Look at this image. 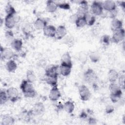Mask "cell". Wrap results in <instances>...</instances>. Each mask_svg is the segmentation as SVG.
Returning <instances> with one entry per match:
<instances>
[{
    "mask_svg": "<svg viewBox=\"0 0 125 125\" xmlns=\"http://www.w3.org/2000/svg\"><path fill=\"white\" fill-rule=\"evenodd\" d=\"M109 90L110 93H117L122 92V89L119 85L115 83H110L109 85Z\"/></svg>",
    "mask_w": 125,
    "mask_h": 125,
    "instance_id": "obj_29",
    "label": "cell"
},
{
    "mask_svg": "<svg viewBox=\"0 0 125 125\" xmlns=\"http://www.w3.org/2000/svg\"><path fill=\"white\" fill-rule=\"evenodd\" d=\"M122 95V92L117 93H110V98L111 101L113 103H117L121 98Z\"/></svg>",
    "mask_w": 125,
    "mask_h": 125,
    "instance_id": "obj_36",
    "label": "cell"
},
{
    "mask_svg": "<svg viewBox=\"0 0 125 125\" xmlns=\"http://www.w3.org/2000/svg\"><path fill=\"white\" fill-rule=\"evenodd\" d=\"M34 115H40L44 113L45 111V107L44 104L41 103L39 102L36 103L31 110Z\"/></svg>",
    "mask_w": 125,
    "mask_h": 125,
    "instance_id": "obj_12",
    "label": "cell"
},
{
    "mask_svg": "<svg viewBox=\"0 0 125 125\" xmlns=\"http://www.w3.org/2000/svg\"><path fill=\"white\" fill-rule=\"evenodd\" d=\"M46 25H47V21L40 18H37L34 22V27L38 30H43Z\"/></svg>",
    "mask_w": 125,
    "mask_h": 125,
    "instance_id": "obj_18",
    "label": "cell"
},
{
    "mask_svg": "<svg viewBox=\"0 0 125 125\" xmlns=\"http://www.w3.org/2000/svg\"><path fill=\"white\" fill-rule=\"evenodd\" d=\"M60 74L59 66L58 65H52L47 67L45 71V76L58 77Z\"/></svg>",
    "mask_w": 125,
    "mask_h": 125,
    "instance_id": "obj_10",
    "label": "cell"
},
{
    "mask_svg": "<svg viewBox=\"0 0 125 125\" xmlns=\"http://www.w3.org/2000/svg\"><path fill=\"white\" fill-rule=\"evenodd\" d=\"M114 108L111 105H108L105 108V112L107 114H110L114 111Z\"/></svg>",
    "mask_w": 125,
    "mask_h": 125,
    "instance_id": "obj_44",
    "label": "cell"
},
{
    "mask_svg": "<svg viewBox=\"0 0 125 125\" xmlns=\"http://www.w3.org/2000/svg\"><path fill=\"white\" fill-rule=\"evenodd\" d=\"M56 28L52 25H47L43 29V34L47 37L53 38L55 36Z\"/></svg>",
    "mask_w": 125,
    "mask_h": 125,
    "instance_id": "obj_13",
    "label": "cell"
},
{
    "mask_svg": "<svg viewBox=\"0 0 125 125\" xmlns=\"http://www.w3.org/2000/svg\"><path fill=\"white\" fill-rule=\"evenodd\" d=\"M20 88L23 93L24 97L32 98L36 95V92L32 84L26 80L22 81L20 84Z\"/></svg>",
    "mask_w": 125,
    "mask_h": 125,
    "instance_id": "obj_1",
    "label": "cell"
},
{
    "mask_svg": "<svg viewBox=\"0 0 125 125\" xmlns=\"http://www.w3.org/2000/svg\"><path fill=\"white\" fill-rule=\"evenodd\" d=\"M66 34L67 30L65 27L63 25H60L56 28L55 37L57 40H61L66 35Z\"/></svg>",
    "mask_w": 125,
    "mask_h": 125,
    "instance_id": "obj_14",
    "label": "cell"
},
{
    "mask_svg": "<svg viewBox=\"0 0 125 125\" xmlns=\"http://www.w3.org/2000/svg\"><path fill=\"white\" fill-rule=\"evenodd\" d=\"M88 122L90 125H95L97 124V120L93 117H89L88 119Z\"/></svg>",
    "mask_w": 125,
    "mask_h": 125,
    "instance_id": "obj_46",
    "label": "cell"
},
{
    "mask_svg": "<svg viewBox=\"0 0 125 125\" xmlns=\"http://www.w3.org/2000/svg\"><path fill=\"white\" fill-rule=\"evenodd\" d=\"M5 67L8 72H14L17 68V64L14 60L11 59L6 62Z\"/></svg>",
    "mask_w": 125,
    "mask_h": 125,
    "instance_id": "obj_23",
    "label": "cell"
},
{
    "mask_svg": "<svg viewBox=\"0 0 125 125\" xmlns=\"http://www.w3.org/2000/svg\"><path fill=\"white\" fill-rule=\"evenodd\" d=\"M84 17L86 21V25L92 26L95 23L96 19L94 15H93L92 14H90L88 12L84 16Z\"/></svg>",
    "mask_w": 125,
    "mask_h": 125,
    "instance_id": "obj_27",
    "label": "cell"
},
{
    "mask_svg": "<svg viewBox=\"0 0 125 125\" xmlns=\"http://www.w3.org/2000/svg\"><path fill=\"white\" fill-rule=\"evenodd\" d=\"M102 43H103L104 45H108L110 42V38L108 35H104L102 37L101 39Z\"/></svg>",
    "mask_w": 125,
    "mask_h": 125,
    "instance_id": "obj_39",
    "label": "cell"
},
{
    "mask_svg": "<svg viewBox=\"0 0 125 125\" xmlns=\"http://www.w3.org/2000/svg\"><path fill=\"white\" fill-rule=\"evenodd\" d=\"M11 46L15 51H21L22 47V42L19 39H13L11 42Z\"/></svg>",
    "mask_w": 125,
    "mask_h": 125,
    "instance_id": "obj_22",
    "label": "cell"
},
{
    "mask_svg": "<svg viewBox=\"0 0 125 125\" xmlns=\"http://www.w3.org/2000/svg\"><path fill=\"white\" fill-rule=\"evenodd\" d=\"M5 12L6 15H12L16 14V11L14 7L9 3H8L5 7Z\"/></svg>",
    "mask_w": 125,
    "mask_h": 125,
    "instance_id": "obj_30",
    "label": "cell"
},
{
    "mask_svg": "<svg viewBox=\"0 0 125 125\" xmlns=\"http://www.w3.org/2000/svg\"><path fill=\"white\" fill-rule=\"evenodd\" d=\"M79 93L80 99L83 101H86L89 100L90 97V91L88 88L85 85H81L79 87Z\"/></svg>",
    "mask_w": 125,
    "mask_h": 125,
    "instance_id": "obj_5",
    "label": "cell"
},
{
    "mask_svg": "<svg viewBox=\"0 0 125 125\" xmlns=\"http://www.w3.org/2000/svg\"><path fill=\"white\" fill-rule=\"evenodd\" d=\"M119 5L124 10L125 8V1H118Z\"/></svg>",
    "mask_w": 125,
    "mask_h": 125,
    "instance_id": "obj_48",
    "label": "cell"
},
{
    "mask_svg": "<svg viewBox=\"0 0 125 125\" xmlns=\"http://www.w3.org/2000/svg\"><path fill=\"white\" fill-rule=\"evenodd\" d=\"M32 115H34L32 112L31 110H30L29 111H23L22 113H21L20 118L24 122H28L30 121Z\"/></svg>",
    "mask_w": 125,
    "mask_h": 125,
    "instance_id": "obj_28",
    "label": "cell"
},
{
    "mask_svg": "<svg viewBox=\"0 0 125 125\" xmlns=\"http://www.w3.org/2000/svg\"><path fill=\"white\" fill-rule=\"evenodd\" d=\"M72 67L71 57L68 52L64 53L61 57V64Z\"/></svg>",
    "mask_w": 125,
    "mask_h": 125,
    "instance_id": "obj_17",
    "label": "cell"
},
{
    "mask_svg": "<svg viewBox=\"0 0 125 125\" xmlns=\"http://www.w3.org/2000/svg\"><path fill=\"white\" fill-rule=\"evenodd\" d=\"M5 36L6 39L9 40H12L13 41L12 39L14 37V34L11 30H7L6 32H5Z\"/></svg>",
    "mask_w": 125,
    "mask_h": 125,
    "instance_id": "obj_41",
    "label": "cell"
},
{
    "mask_svg": "<svg viewBox=\"0 0 125 125\" xmlns=\"http://www.w3.org/2000/svg\"><path fill=\"white\" fill-rule=\"evenodd\" d=\"M33 30V28L32 25L29 23H27L22 27V32L25 36H29L31 34Z\"/></svg>",
    "mask_w": 125,
    "mask_h": 125,
    "instance_id": "obj_31",
    "label": "cell"
},
{
    "mask_svg": "<svg viewBox=\"0 0 125 125\" xmlns=\"http://www.w3.org/2000/svg\"><path fill=\"white\" fill-rule=\"evenodd\" d=\"M125 75L124 74L119 76L118 78V85L120 87L122 90L125 89Z\"/></svg>",
    "mask_w": 125,
    "mask_h": 125,
    "instance_id": "obj_37",
    "label": "cell"
},
{
    "mask_svg": "<svg viewBox=\"0 0 125 125\" xmlns=\"http://www.w3.org/2000/svg\"><path fill=\"white\" fill-rule=\"evenodd\" d=\"M44 81L48 84L54 86L57 85L58 82V77H54V76H45L44 79Z\"/></svg>",
    "mask_w": 125,
    "mask_h": 125,
    "instance_id": "obj_26",
    "label": "cell"
},
{
    "mask_svg": "<svg viewBox=\"0 0 125 125\" xmlns=\"http://www.w3.org/2000/svg\"><path fill=\"white\" fill-rule=\"evenodd\" d=\"M61 96V94L57 85L52 86L49 94V98L52 101H58Z\"/></svg>",
    "mask_w": 125,
    "mask_h": 125,
    "instance_id": "obj_11",
    "label": "cell"
},
{
    "mask_svg": "<svg viewBox=\"0 0 125 125\" xmlns=\"http://www.w3.org/2000/svg\"><path fill=\"white\" fill-rule=\"evenodd\" d=\"M26 80L30 83H33L36 80V76L32 70H29L26 73Z\"/></svg>",
    "mask_w": 125,
    "mask_h": 125,
    "instance_id": "obj_32",
    "label": "cell"
},
{
    "mask_svg": "<svg viewBox=\"0 0 125 125\" xmlns=\"http://www.w3.org/2000/svg\"><path fill=\"white\" fill-rule=\"evenodd\" d=\"M71 68L72 67L71 66L61 64V65L59 66L60 74L63 76H67L70 74L71 72Z\"/></svg>",
    "mask_w": 125,
    "mask_h": 125,
    "instance_id": "obj_24",
    "label": "cell"
},
{
    "mask_svg": "<svg viewBox=\"0 0 125 125\" xmlns=\"http://www.w3.org/2000/svg\"><path fill=\"white\" fill-rule=\"evenodd\" d=\"M15 123V119L9 114H4L1 119L2 125H12Z\"/></svg>",
    "mask_w": 125,
    "mask_h": 125,
    "instance_id": "obj_20",
    "label": "cell"
},
{
    "mask_svg": "<svg viewBox=\"0 0 125 125\" xmlns=\"http://www.w3.org/2000/svg\"><path fill=\"white\" fill-rule=\"evenodd\" d=\"M103 9L107 12H109L116 9V4L113 0H105L102 3Z\"/></svg>",
    "mask_w": 125,
    "mask_h": 125,
    "instance_id": "obj_15",
    "label": "cell"
},
{
    "mask_svg": "<svg viewBox=\"0 0 125 125\" xmlns=\"http://www.w3.org/2000/svg\"><path fill=\"white\" fill-rule=\"evenodd\" d=\"M63 109L68 113H72L75 109L74 104L70 101H68L63 104Z\"/></svg>",
    "mask_w": 125,
    "mask_h": 125,
    "instance_id": "obj_25",
    "label": "cell"
},
{
    "mask_svg": "<svg viewBox=\"0 0 125 125\" xmlns=\"http://www.w3.org/2000/svg\"><path fill=\"white\" fill-rule=\"evenodd\" d=\"M125 30L124 28H122L119 30L113 32L111 38L112 41L116 43H119L124 40L125 38Z\"/></svg>",
    "mask_w": 125,
    "mask_h": 125,
    "instance_id": "obj_9",
    "label": "cell"
},
{
    "mask_svg": "<svg viewBox=\"0 0 125 125\" xmlns=\"http://www.w3.org/2000/svg\"><path fill=\"white\" fill-rule=\"evenodd\" d=\"M78 17H79L78 16V15H77L76 13L72 14L69 17V21L70 22H71L72 23H75V22H76V21Z\"/></svg>",
    "mask_w": 125,
    "mask_h": 125,
    "instance_id": "obj_43",
    "label": "cell"
},
{
    "mask_svg": "<svg viewBox=\"0 0 125 125\" xmlns=\"http://www.w3.org/2000/svg\"><path fill=\"white\" fill-rule=\"evenodd\" d=\"M98 77L95 71L91 69H88L84 73V79L88 83H94L97 79Z\"/></svg>",
    "mask_w": 125,
    "mask_h": 125,
    "instance_id": "obj_7",
    "label": "cell"
},
{
    "mask_svg": "<svg viewBox=\"0 0 125 125\" xmlns=\"http://www.w3.org/2000/svg\"><path fill=\"white\" fill-rule=\"evenodd\" d=\"M76 25L77 27L82 28L86 25V22L84 16L79 17L75 22Z\"/></svg>",
    "mask_w": 125,
    "mask_h": 125,
    "instance_id": "obj_33",
    "label": "cell"
},
{
    "mask_svg": "<svg viewBox=\"0 0 125 125\" xmlns=\"http://www.w3.org/2000/svg\"><path fill=\"white\" fill-rule=\"evenodd\" d=\"M2 21H3V20L1 18V19H0V25H1V26L2 25V23H3Z\"/></svg>",
    "mask_w": 125,
    "mask_h": 125,
    "instance_id": "obj_49",
    "label": "cell"
},
{
    "mask_svg": "<svg viewBox=\"0 0 125 125\" xmlns=\"http://www.w3.org/2000/svg\"><path fill=\"white\" fill-rule=\"evenodd\" d=\"M123 28V22L122 21L115 18L111 22V29L114 32Z\"/></svg>",
    "mask_w": 125,
    "mask_h": 125,
    "instance_id": "obj_16",
    "label": "cell"
},
{
    "mask_svg": "<svg viewBox=\"0 0 125 125\" xmlns=\"http://www.w3.org/2000/svg\"><path fill=\"white\" fill-rule=\"evenodd\" d=\"M119 74L115 69H110L108 73V79L110 83H115L119 77Z\"/></svg>",
    "mask_w": 125,
    "mask_h": 125,
    "instance_id": "obj_21",
    "label": "cell"
},
{
    "mask_svg": "<svg viewBox=\"0 0 125 125\" xmlns=\"http://www.w3.org/2000/svg\"><path fill=\"white\" fill-rule=\"evenodd\" d=\"M9 100L6 91L0 90V104L1 105L4 104Z\"/></svg>",
    "mask_w": 125,
    "mask_h": 125,
    "instance_id": "obj_34",
    "label": "cell"
},
{
    "mask_svg": "<svg viewBox=\"0 0 125 125\" xmlns=\"http://www.w3.org/2000/svg\"><path fill=\"white\" fill-rule=\"evenodd\" d=\"M58 7L61 9L64 10H69L70 8V5L67 2H61L57 3Z\"/></svg>",
    "mask_w": 125,
    "mask_h": 125,
    "instance_id": "obj_38",
    "label": "cell"
},
{
    "mask_svg": "<svg viewBox=\"0 0 125 125\" xmlns=\"http://www.w3.org/2000/svg\"><path fill=\"white\" fill-rule=\"evenodd\" d=\"M64 43H66V44H67V45H69V46H71L73 45L74 44V40L71 37H68L67 38H66V39L65 40V42Z\"/></svg>",
    "mask_w": 125,
    "mask_h": 125,
    "instance_id": "obj_42",
    "label": "cell"
},
{
    "mask_svg": "<svg viewBox=\"0 0 125 125\" xmlns=\"http://www.w3.org/2000/svg\"><path fill=\"white\" fill-rule=\"evenodd\" d=\"M15 56V54L13 50L10 48L3 47L0 48V57L3 60H11Z\"/></svg>",
    "mask_w": 125,
    "mask_h": 125,
    "instance_id": "obj_4",
    "label": "cell"
},
{
    "mask_svg": "<svg viewBox=\"0 0 125 125\" xmlns=\"http://www.w3.org/2000/svg\"><path fill=\"white\" fill-rule=\"evenodd\" d=\"M103 10L102 3L100 2L94 1L91 5V11L93 15H102L103 13Z\"/></svg>",
    "mask_w": 125,
    "mask_h": 125,
    "instance_id": "obj_6",
    "label": "cell"
},
{
    "mask_svg": "<svg viewBox=\"0 0 125 125\" xmlns=\"http://www.w3.org/2000/svg\"><path fill=\"white\" fill-rule=\"evenodd\" d=\"M6 93L9 100H10L12 102L15 103L19 100V91L16 88L14 87H10L7 89Z\"/></svg>",
    "mask_w": 125,
    "mask_h": 125,
    "instance_id": "obj_8",
    "label": "cell"
},
{
    "mask_svg": "<svg viewBox=\"0 0 125 125\" xmlns=\"http://www.w3.org/2000/svg\"><path fill=\"white\" fill-rule=\"evenodd\" d=\"M58 8L57 3L53 0H47L46 4V10L49 13L55 12Z\"/></svg>",
    "mask_w": 125,
    "mask_h": 125,
    "instance_id": "obj_19",
    "label": "cell"
},
{
    "mask_svg": "<svg viewBox=\"0 0 125 125\" xmlns=\"http://www.w3.org/2000/svg\"><path fill=\"white\" fill-rule=\"evenodd\" d=\"M87 115L86 113L84 111H83L80 115V117L82 119H86L87 118Z\"/></svg>",
    "mask_w": 125,
    "mask_h": 125,
    "instance_id": "obj_47",
    "label": "cell"
},
{
    "mask_svg": "<svg viewBox=\"0 0 125 125\" xmlns=\"http://www.w3.org/2000/svg\"><path fill=\"white\" fill-rule=\"evenodd\" d=\"M19 21L20 17L16 14L6 15L4 19V24L7 28L10 29L13 28Z\"/></svg>",
    "mask_w": 125,
    "mask_h": 125,
    "instance_id": "obj_2",
    "label": "cell"
},
{
    "mask_svg": "<svg viewBox=\"0 0 125 125\" xmlns=\"http://www.w3.org/2000/svg\"><path fill=\"white\" fill-rule=\"evenodd\" d=\"M79 4V7L77 9V15L78 17L84 16L86 14L88 13V6L87 2L85 0L77 1Z\"/></svg>",
    "mask_w": 125,
    "mask_h": 125,
    "instance_id": "obj_3",
    "label": "cell"
},
{
    "mask_svg": "<svg viewBox=\"0 0 125 125\" xmlns=\"http://www.w3.org/2000/svg\"><path fill=\"white\" fill-rule=\"evenodd\" d=\"M100 58V55L97 52L93 51L91 52L89 54V58L93 62H97L99 61Z\"/></svg>",
    "mask_w": 125,
    "mask_h": 125,
    "instance_id": "obj_35",
    "label": "cell"
},
{
    "mask_svg": "<svg viewBox=\"0 0 125 125\" xmlns=\"http://www.w3.org/2000/svg\"><path fill=\"white\" fill-rule=\"evenodd\" d=\"M80 60L82 62V63H85V62L87 60V57L86 56L85 54H82L80 55Z\"/></svg>",
    "mask_w": 125,
    "mask_h": 125,
    "instance_id": "obj_45",
    "label": "cell"
},
{
    "mask_svg": "<svg viewBox=\"0 0 125 125\" xmlns=\"http://www.w3.org/2000/svg\"><path fill=\"white\" fill-rule=\"evenodd\" d=\"M108 16L109 18L113 19H115L116 17V16L117 15V14H118V11L116 9L113 10H112V11H109L108 12Z\"/></svg>",
    "mask_w": 125,
    "mask_h": 125,
    "instance_id": "obj_40",
    "label": "cell"
}]
</instances>
